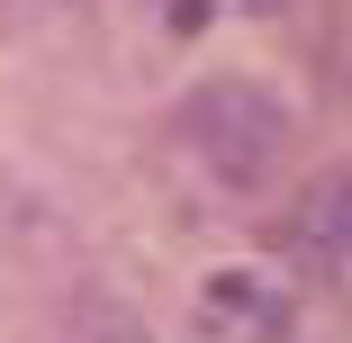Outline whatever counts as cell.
I'll return each instance as SVG.
<instances>
[{
  "label": "cell",
  "instance_id": "6da1fadb",
  "mask_svg": "<svg viewBox=\"0 0 352 343\" xmlns=\"http://www.w3.org/2000/svg\"><path fill=\"white\" fill-rule=\"evenodd\" d=\"M190 126H199L208 163H217L235 190H253V181L271 172V154L289 145V109H280L262 82H208V91L190 100Z\"/></svg>",
  "mask_w": 352,
  "mask_h": 343
},
{
  "label": "cell",
  "instance_id": "7a4b0ae2",
  "mask_svg": "<svg viewBox=\"0 0 352 343\" xmlns=\"http://www.w3.org/2000/svg\"><path fill=\"white\" fill-rule=\"evenodd\" d=\"M63 334L73 343H154V325L135 316V298H118V289H73L63 298Z\"/></svg>",
  "mask_w": 352,
  "mask_h": 343
},
{
  "label": "cell",
  "instance_id": "3957f363",
  "mask_svg": "<svg viewBox=\"0 0 352 343\" xmlns=\"http://www.w3.org/2000/svg\"><path fill=\"white\" fill-rule=\"evenodd\" d=\"M343 235H352V190H343V172H316V181L298 190V244H307L316 262H334Z\"/></svg>",
  "mask_w": 352,
  "mask_h": 343
}]
</instances>
